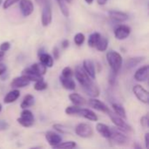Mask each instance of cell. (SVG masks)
I'll return each mask as SVG.
<instances>
[{
    "instance_id": "cell-21",
    "label": "cell",
    "mask_w": 149,
    "mask_h": 149,
    "mask_svg": "<svg viewBox=\"0 0 149 149\" xmlns=\"http://www.w3.org/2000/svg\"><path fill=\"white\" fill-rule=\"evenodd\" d=\"M22 76H24V78H26L27 79H29L30 81H38L39 79H42L43 77L38 75L36 72H34L30 67L25 68L24 70H23L22 72Z\"/></svg>"
},
{
    "instance_id": "cell-47",
    "label": "cell",
    "mask_w": 149,
    "mask_h": 149,
    "mask_svg": "<svg viewBox=\"0 0 149 149\" xmlns=\"http://www.w3.org/2000/svg\"><path fill=\"white\" fill-rule=\"evenodd\" d=\"M148 138H149V134L148 133H147V134H145V144H146V148H148V143H149Z\"/></svg>"
},
{
    "instance_id": "cell-25",
    "label": "cell",
    "mask_w": 149,
    "mask_h": 149,
    "mask_svg": "<svg viewBox=\"0 0 149 149\" xmlns=\"http://www.w3.org/2000/svg\"><path fill=\"white\" fill-rule=\"evenodd\" d=\"M35 103V98L33 95L31 94H27L24 97L21 104H20V107L22 109H25V108H29L31 107H32Z\"/></svg>"
},
{
    "instance_id": "cell-45",
    "label": "cell",
    "mask_w": 149,
    "mask_h": 149,
    "mask_svg": "<svg viewBox=\"0 0 149 149\" xmlns=\"http://www.w3.org/2000/svg\"><path fill=\"white\" fill-rule=\"evenodd\" d=\"M6 71H7L6 65H3V64H0V76L3 75V74H4Z\"/></svg>"
},
{
    "instance_id": "cell-24",
    "label": "cell",
    "mask_w": 149,
    "mask_h": 149,
    "mask_svg": "<svg viewBox=\"0 0 149 149\" xmlns=\"http://www.w3.org/2000/svg\"><path fill=\"white\" fill-rule=\"evenodd\" d=\"M59 80H60V83H61V85L63 86L64 88H65L67 90H70V91L75 90L76 84H75L74 80L72 78H65V77L60 76Z\"/></svg>"
},
{
    "instance_id": "cell-26",
    "label": "cell",
    "mask_w": 149,
    "mask_h": 149,
    "mask_svg": "<svg viewBox=\"0 0 149 149\" xmlns=\"http://www.w3.org/2000/svg\"><path fill=\"white\" fill-rule=\"evenodd\" d=\"M30 68L34 72H36L38 75H39V76H44L45 73H46V66L45 65H44L43 64H41V63H34V64H32L31 66H30Z\"/></svg>"
},
{
    "instance_id": "cell-46",
    "label": "cell",
    "mask_w": 149,
    "mask_h": 149,
    "mask_svg": "<svg viewBox=\"0 0 149 149\" xmlns=\"http://www.w3.org/2000/svg\"><path fill=\"white\" fill-rule=\"evenodd\" d=\"M35 1H36V3H37L38 5H40V6H43L44 4H45V3H47L50 2L49 0H35Z\"/></svg>"
},
{
    "instance_id": "cell-38",
    "label": "cell",
    "mask_w": 149,
    "mask_h": 149,
    "mask_svg": "<svg viewBox=\"0 0 149 149\" xmlns=\"http://www.w3.org/2000/svg\"><path fill=\"white\" fill-rule=\"evenodd\" d=\"M19 0H4L3 2V8L4 10H7L8 8H10V6H12L13 4H15L16 3H18Z\"/></svg>"
},
{
    "instance_id": "cell-4",
    "label": "cell",
    "mask_w": 149,
    "mask_h": 149,
    "mask_svg": "<svg viewBox=\"0 0 149 149\" xmlns=\"http://www.w3.org/2000/svg\"><path fill=\"white\" fill-rule=\"evenodd\" d=\"M75 134L81 138H91L93 135V129L87 123H79L75 127Z\"/></svg>"
},
{
    "instance_id": "cell-3",
    "label": "cell",
    "mask_w": 149,
    "mask_h": 149,
    "mask_svg": "<svg viewBox=\"0 0 149 149\" xmlns=\"http://www.w3.org/2000/svg\"><path fill=\"white\" fill-rule=\"evenodd\" d=\"M109 118L111 119L112 122L116 126V127H118L119 129L124 131V132H130L132 131V127L131 126H129L124 119H122L121 117L118 116L117 114H114L113 113H112L111 111H109L107 113Z\"/></svg>"
},
{
    "instance_id": "cell-36",
    "label": "cell",
    "mask_w": 149,
    "mask_h": 149,
    "mask_svg": "<svg viewBox=\"0 0 149 149\" xmlns=\"http://www.w3.org/2000/svg\"><path fill=\"white\" fill-rule=\"evenodd\" d=\"M79 108H80V107L74 106V105L72 107H68L65 109V113L68 115H77L79 111Z\"/></svg>"
},
{
    "instance_id": "cell-8",
    "label": "cell",
    "mask_w": 149,
    "mask_h": 149,
    "mask_svg": "<svg viewBox=\"0 0 149 149\" xmlns=\"http://www.w3.org/2000/svg\"><path fill=\"white\" fill-rule=\"evenodd\" d=\"M133 92H134V95L137 97V99L141 102H142L144 104H148V92L142 86H141V85H135V86H134Z\"/></svg>"
},
{
    "instance_id": "cell-23",
    "label": "cell",
    "mask_w": 149,
    "mask_h": 149,
    "mask_svg": "<svg viewBox=\"0 0 149 149\" xmlns=\"http://www.w3.org/2000/svg\"><path fill=\"white\" fill-rule=\"evenodd\" d=\"M69 100L74 106L82 107L86 104V100L85 98H83L79 93H70L69 94Z\"/></svg>"
},
{
    "instance_id": "cell-29",
    "label": "cell",
    "mask_w": 149,
    "mask_h": 149,
    "mask_svg": "<svg viewBox=\"0 0 149 149\" xmlns=\"http://www.w3.org/2000/svg\"><path fill=\"white\" fill-rule=\"evenodd\" d=\"M100 37H101V35L99 32H93V33H92L89 36V38H88V41H87L88 45L90 47H92V48L95 47L96 45H97V43L99 42Z\"/></svg>"
},
{
    "instance_id": "cell-43",
    "label": "cell",
    "mask_w": 149,
    "mask_h": 149,
    "mask_svg": "<svg viewBox=\"0 0 149 149\" xmlns=\"http://www.w3.org/2000/svg\"><path fill=\"white\" fill-rule=\"evenodd\" d=\"M52 54H53V58L58 59L59 58V50L57 46H55L52 50Z\"/></svg>"
},
{
    "instance_id": "cell-11",
    "label": "cell",
    "mask_w": 149,
    "mask_h": 149,
    "mask_svg": "<svg viewBox=\"0 0 149 149\" xmlns=\"http://www.w3.org/2000/svg\"><path fill=\"white\" fill-rule=\"evenodd\" d=\"M88 104L93 109H95L97 111H100V112H102V113H107L110 111V109L108 108V107L104 102L100 101V100H98L96 98H91L88 100Z\"/></svg>"
},
{
    "instance_id": "cell-12",
    "label": "cell",
    "mask_w": 149,
    "mask_h": 149,
    "mask_svg": "<svg viewBox=\"0 0 149 149\" xmlns=\"http://www.w3.org/2000/svg\"><path fill=\"white\" fill-rule=\"evenodd\" d=\"M45 139H46L48 144L53 148L62 141L61 136L58 135V134H56L52 131H47L45 133Z\"/></svg>"
},
{
    "instance_id": "cell-42",
    "label": "cell",
    "mask_w": 149,
    "mask_h": 149,
    "mask_svg": "<svg viewBox=\"0 0 149 149\" xmlns=\"http://www.w3.org/2000/svg\"><path fill=\"white\" fill-rule=\"evenodd\" d=\"M9 127V124L5 120H1L0 121V131L6 130Z\"/></svg>"
},
{
    "instance_id": "cell-39",
    "label": "cell",
    "mask_w": 149,
    "mask_h": 149,
    "mask_svg": "<svg viewBox=\"0 0 149 149\" xmlns=\"http://www.w3.org/2000/svg\"><path fill=\"white\" fill-rule=\"evenodd\" d=\"M116 76H117V73L113 72L111 70L110 73H109V76H108V82L111 86H113L115 84V79H116Z\"/></svg>"
},
{
    "instance_id": "cell-30",
    "label": "cell",
    "mask_w": 149,
    "mask_h": 149,
    "mask_svg": "<svg viewBox=\"0 0 149 149\" xmlns=\"http://www.w3.org/2000/svg\"><path fill=\"white\" fill-rule=\"evenodd\" d=\"M107 47H108V39L107 38H104V37L101 36L99 42L97 43L95 48L99 52H106Z\"/></svg>"
},
{
    "instance_id": "cell-1",
    "label": "cell",
    "mask_w": 149,
    "mask_h": 149,
    "mask_svg": "<svg viewBox=\"0 0 149 149\" xmlns=\"http://www.w3.org/2000/svg\"><path fill=\"white\" fill-rule=\"evenodd\" d=\"M107 60L113 72L118 73L122 66L123 59L121 55L115 51H109L107 53Z\"/></svg>"
},
{
    "instance_id": "cell-51",
    "label": "cell",
    "mask_w": 149,
    "mask_h": 149,
    "mask_svg": "<svg viewBox=\"0 0 149 149\" xmlns=\"http://www.w3.org/2000/svg\"><path fill=\"white\" fill-rule=\"evenodd\" d=\"M134 147L135 148H141V146H139V145H135V144H134Z\"/></svg>"
},
{
    "instance_id": "cell-17",
    "label": "cell",
    "mask_w": 149,
    "mask_h": 149,
    "mask_svg": "<svg viewBox=\"0 0 149 149\" xmlns=\"http://www.w3.org/2000/svg\"><path fill=\"white\" fill-rule=\"evenodd\" d=\"M77 115L83 117V118H85L88 120H91V121H97L98 120L97 114L94 112H93L92 110L87 109V108H81L80 107Z\"/></svg>"
},
{
    "instance_id": "cell-6",
    "label": "cell",
    "mask_w": 149,
    "mask_h": 149,
    "mask_svg": "<svg viewBox=\"0 0 149 149\" xmlns=\"http://www.w3.org/2000/svg\"><path fill=\"white\" fill-rule=\"evenodd\" d=\"M124 131L117 128H112V134L109 140H111L113 143L118 145H124L128 141L127 136L123 133Z\"/></svg>"
},
{
    "instance_id": "cell-20",
    "label": "cell",
    "mask_w": 149,
    "mask_h": 149,
    "mask_svg": "<svg viewBox=\"0 0 149 149\" xmlns=\"http://www.w3.org/2000/svg\"><path fill=\"white\" fill-rule=\"evenodd\" d=\"M83 89H84L85 93L91 98H97L100 95V89L95 84H93V81L89 85L84 86Z\"/></svg>"
},
{
    "instance_id": "cell-40",
    "label": "cell",
    "mask_w": 149,
    "mask_h": 149,
    "mask_svg": "<svg viewBox=\"0 0 149 149\" xmlns=\"http://www.w3.org/2000/svg\"><path fill=\"white\" fill-rule=\"evenodd\" d=\"M148 115H144L141 118V125L142 126V127L147 128L148 127Z\"/></svg>"
},
{
    "instance_id": "cell-50",
    "label": "cell",
    "mask_w": 149,
    "mask_h": 149,
    "mask_svg": "<svg viewBox=\"0 0 149 149\" xmlns=\"http://www.w3.org/2000/svg\"><path fill=\"white\" fill-rule=\"evenodd\" d=\"M85 1H86V3H88V4H91V3L93 2V0H85Z\"/></svg>"
},
{
    "instance_id": "cell-33",
    "label": "cell",
    "mask_w": 149,
    "mask_h": 149,
    "mask_svg": "<svg viewBox=\"0 0 149 149\" xmlns=\"http://www.w3.org/2000/svg\"><path fill=\"white\" fill-rule=\"evenodd\" d=\"M47 83L42 79H39L38 81H35V85H34V89L36 91H44L47 88Z\"/></svg>"
},
{
    "instance_id": "cell-27",
    "label": "cell",
    "mask_w": 149,
    "mask_h": 149,
    "mask_svg": "<svg viewBox=\"0 0 149 149\" xmlns=\"http://www.w3.org/2000/svg\"><path fill=\"white\" fill-rule=\"evenodd\" d=\"M144 60V57H135V58H130L126 62V66L127 69H132L138 65H140Z\"/></svg>"
},
{
    "instance_id": "cell-37",
    "label": "cell",
    "mask_w": 149,
    "mask_h": 149,
    "mask_svg": "<svg viewBox=\"0 0 149 149\" xmlns=\"http://www.w3.org/2000/svg\"><path fill=\"white\" fill-rule=\"evenodd\" d=\"M61 76L62 77H65V78H72V76H73V71H72V69L71 67H69V66L65 67L62 70Z\"/></svg>"
},
{
    "instance_id": "cell-9",
    "label": "cell",
    "mask_w": 149,
    "mask_h": 149,
    "mask_svg": "<svg viewBox=\"0 0 149 149\" xmlns=\"http://www.w3.org/2000/svg\"><path fill=\"white\" fill-rule=\"evenodd\" d=\"M131 27L126 24H120L114 30V36L118 40H124L129 37L131 33Z\"/></svg>"
},
{
    "instance_id": "cell-52",
    "label": "cell",
    "mask_w": 149,
    "mask_h": 149,
    "mask_svg": "<svg viewBox=\"0 0 149 149\" xmlns=\"http://www.w3.org/2000/svg\"><path fill=\"white\" fill-rule=\"evenodd\" d=\"M64 1H65V2H67V3H71V2H72V0H64Z\"/></svg>"
},
{
    "instance_id": "cell-54",
    "label": "cell",
    "mask_w": 149,
    "mask_h": 149,
    "mask_svg": "<svg viewBox=\"0 0 149 149\" xmlns=\"http://www.w3.org/2000/svg\"><path fill=\"white\" fill-rule=\"evenodd\" d=\"M2 3H3V0H0V5H1Z\"/></svg>"
},
{
    "instance_id": "cell-16",
    "label": "cell",
    "mask_w": 149,
    "mask_h": 149,
    "mask_svg": "<svg viewBox=\"0 0 149 149\" xmlns=\"http://www.w3.org/2000/svg\"><path fill=\"white\" fill-rule=\"evenodd\" d=\"M30 80L27 79L26 78H24V76H19V77H17L15 79H13V80L11 81L10 83V86L14 89H17V88H23V87H25L27 86H29L30 84Z\"/></svg>"
},
{
    "instance_id": "cell-32",
    "label": "cell",
    "mask_w": 149,
    "mask_h": 149,
    "mask_svg": "<svg viewBox=\"0 0 149 149\" xmlns=\"http://www.w3.org/2000/svg\"><path fill=\"white\" fill-rule=\"evenodd\" d=\"M76 147H77V144L75 141H65V142L61 141L54 148H74Z\"/></svg>"
},
{
    "instance_id": "cell-15",
    "label": "cell",
    "mask_w": 149,
    "mask_h": 149,
    "mask_svg": "<svg viewBox=\"0 0 149 149\" xmlns=\"http://www.w3.org/2000/svg\"><path fill=\"white\" fill-rule=\"evenodd\" d=\"M109 17L116 22H125L128 19V15L126 12L118 10H110L108 11Z\"/></svg>"
},
{
    "instance_id": "cell-19",
    "label": "cell",
    "mask_w": 149,
    "mask_h": 149,
    "mask_svg": "<svg viewBox=\"0 0 149 149\" xmlns=\"http://www.w3.org/2000/svg\"><path fill=\"white\" fill-rule=\"evenodd\" d=\"M38 57H39V61L41 64H43L44 65H45L46 67H52L53 64H54V58L52 55L43 52H39L38 53Z\"/></svg>"
},
{
    "instance_id": "cell-34",
    "label": "cell",
    "mask_w": 149,
    "mask_h": 149,
    "mask_svg": "<svg viewBox=\"0 0 149 149\" xmlns=\"http://www.w3.org/2000/svg\"><path fill=\"white\" fill-rule=\"evenodd\" d=\"M59 8H60V10L62 12V14L65 16V17H69V10H68V7L66 6L65 3H64V0H56Z\"/></svg>"
},
{
    "instance_id": "cell-13",
    "label": "cell",
    "mask_w": 149,
    "mask_h": 149,
    "mask_svg": "<svg viewBox=\"0 0 149 149\" xmlns=\"http://www.w3.org/2000/svg\"><path fill=\"white\" fill-rule=\"evenodd\" d=\"M83 69L86 71V72L89 75V77L92 79H96V69H95V65L94 63L89 59L86 58L83 61Z\"/></svg>"
},
{
    "instance_id": "cell-53",
    "label": "cell",
    "mask_w": 149,
    "mask_h": 149,
    "mask_svg": "<svg viewBox=\"0 0 149 149\" xmlns=\"http://www.w3.org/2000/svg\"><path fill=\"white\" fill-rule=\"evenodd\" d=\"M1 111H2V105L0 104V113H1Z\"/></svg>"
},
{
    "instance_id": "cell-10",
    "label": "cell",
    "mask_w": 149,
    "mask_h": 149,
    "mask_svg": "<svg viewBox=\"0 0 149 149\" xmlns=\"http://www.w3.org/2000/svg\"><path fill=\"white\" fill-rule=\"evenodd\" d=\"M19 8L24 17H28L34 10V4L31 0H19Z\"/></svg>"
},
{
    "instance_id": "cell-2",
    "label": "cell",
    "mask_w": 149,
    "mask_h": 149,
    "mask_svg": "<svg viewBox=\"0 0 149 149\" xmlns=\"http://www.w3.org/2000/svg\"><path fill=\"white\" fill-rule=\"evenodd\" d=\"M17 121L24 127H30L34 124L35 118L32 112L25 108L23 109V111L20 113V117L17 118Z\"/></svg>"
},
{
    "instance_id": "cell-18",
    "label": "cell",
    "mask_w": 149,
    "mask_h": 149,
    "mask_svg": "<svg viewBox=\"0 0 149 149\" xmlns=\"http://www.w3.org/2000/svg\"><path fill=\"white\" fill-rule=\"evenodd\" d=\"M96 130L97 132L106 139H109L112 134V128H110L107 125L104 123H97L96 125Z\"/></svg>"
},
{
    "instance_id": "cell-7",
    "label": "cell",
    "mask_w": 149,
    "mask_h": 149,
    "mask_svg": "<svg viewBox=\"0 0 149 149\" xmlns=\"http://www.w3.org/2000/svg\"><path fill=\"white\" fill-rule=\"evenodd\" d=\"M42 10V14H41V23L42 25L46 27L48 26L52 20V7L50 4V2L44 4Z\"/></svg>"
},
{
    "instance_id": "cell-44",
    "label": "cell",
    "mask_w": 149,
    "mask_h": 149,
    "mask_svg": "<svg viewBox=\"0 0 149 149\" xmlns=\"http://www.w3.org/2000/svg\"><path fill=\"white\" fill-rule=\"evenodd\" d=\"M69 45H70V42H69L68 39H64V40L62 41V43H61V46H62L63 49L68 48V47H69Z\"/></svg>"
},
{
    "instance_id": "cell-41",
    "label": "cell",
    "mask_w": 149,
    "mask_h": 149,
    "mask_svg": "<svg viewBox=\"0 0 149 149\" xmlns=\"http://www.w3.org/2000/svg\"><path fill=\"white\" fill-rule=\"evenodd\" d=\"M10 47V44L9 42H3L1 45H0V50L3 51V52H7Z\"/></svg>"
},
{
    "instance_id": "cell-31",
    "label": "cell",
    "mask_w": 149,
    "mask_h": 149,
    "mask_svg": "<svg viewBox=\"0 0 149 149\" xmlns=\"http://www.w3.org/2000/svg\"><path fill=\"white\" fill-rule=\"evenodd\" d=\"M52 128H54L57 132H58V134H66L70 133V128L67 127L66 126L63 125V124H54L52 126Z\"/></svg>"
},
{
    "instance_id": "cell-35",
    "label": "cell",
    "mask_w": 149,
    "mask_h": 149,
    "mask_svg": "<svg viewBox=\"0 0 149 149\" xmlns=\"http://www.w3.org/2000/svg\"><path fill=\"white\" fill-rule=\"evenodd\" d=\"M85 39H86L85 35H84L83 33H81V32H78V33L74 36V38H73L74 43H75L77 45H82L84 44V42H85Z\"/></svg>"
},
{
    "instance_id": "cell-5",
    "label": "cell",
    "mask_w": 149,
    "mask_h": 149,
    "mask_svg": "<svg viewBox=\"0 0 149 149\" xmlns=\"http://www.w3.org/2000/svg\"><path fill=\"white\" fill-rule=\"evenodd\" d=\"M73 73H74L75 77H76V79L82 86V87L89 85L92 82L91 78L89 77V75L86 72V71L81 66H76L75 71H74Z\"/></svg>"
},
{
    "instance_id": "cell-49",
    "label": "cell",
    "mask_w": 149,
    "mask_h": 149,
    "mask_svg": "<svg viewBox=\"0 0 149 149\" xmlns=\"http://www.w3.org/2000/svg\"><path fill=\"white\" fill-rule=\"evenodd\" d=\"M4 53H5L4 52H3V51H1V50H0V58H2L4 56Z\"/></svg>"
},
{
    "instance_id": "cell-28",
    "label": "cell",
    "mask_w": 149,
    "mask_h": 149,
    "mask_svg": "<svg viewBox=\"0 0 149 149\" xmlns=\"http://www.w3.org/2000/svg\"><path fill=\"white\" fill-rule=\"evenodd\" d=\"M113 107V109L114 111V113L117 114L118 116L121 117L122 119L126 120L127 119V114H126V110L124 109V107L122 106H120V104H117V103H113L112 105Z\"/></svg>"
},
{
    "instance_id": "cell-14",
    "label": "cell",
    "mask_w": 149,
    "mask_h": 149,
    "mask_svg": "<svg viewBox=\"0 0 149 149\" xmlns=\"http://www.w3.org/2000/svg\"><path fill=\"white\" fill-rule=\"evenodd\" d=\"M149 68L148 65L140 67L134 73V79L139 82H144L148 79Z\"/></svg>"
},
{
    "instance_id": "cell-22",
    "label": "cell",
    "mask_w": 149,
    "mask_h": 149,
    "mask_svg": "<svg viewBox=\"0 0 149 149\" xmlns=\"http://www.w3.org/2000/svg\"><path fill=\"white\" fill-rule=\"evenodd\" d=\"M19 96H20V92L17 89H14V90L7 93V94L3 98V102L5 104L13 103L19 98Z\"/></svg>"
},
{
    "instance_id": "cell-48",
    "label": "cell",
    "mask_w": 149,
    "mask_h": 149,
    "mask_svg": "<svg viewBox=\"0 0 149 149\" xmlns=\"http://www.w3.org/2000/svg\"><path fill=\"white\" fill-rule=\"evenodd\" d=\"M107 0H97V3L100 5H104V4L107 3Z\"/></svg>"
}]
</instances>
